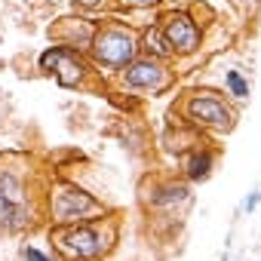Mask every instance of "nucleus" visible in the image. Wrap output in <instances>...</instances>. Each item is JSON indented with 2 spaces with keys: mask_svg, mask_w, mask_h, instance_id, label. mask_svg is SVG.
Segmentation results:
<instances>
[{
  "mask_svg": "<svg viewBox=\"0 0 261 261\" xmlns=\"http://www.w3.org/2000/svg\"><path fill=\"white\" fill-rule=\"evenodd\" d=\"M258 206H261V191H252V194H246V200H243V206H240V209H243L246 215H252Z\"/></svg>",
  "mask_w": 261,
  "mask_h": 261,
  "instance_id": "nucleus-19",
  "label": "nucleus"
},
{
  "mask_svg": "<svg viewBox=\"0 0 261 261\" xmlns=\"http://www.w3.org/2000/svg\"><path fill=\"white\" fill-rule=\"evenodd\" d=\"M95 28H98V19L71 13V16H59V19L46 28V34H49V43L68 46V49L86 56V49H89V43H92V37H95Z\"/></svg>",
  "mask_w": 261,
  "mask_h": 261,
  "instance_id": "nucleus-10",
  "label": "nucleus"
},
{
  "mask_svg": "<svg viewBox=\"0 0 261 261\" xmlns=\"http://www.w3.org/2000/svg\"><path fill=\"white\" fill-rule=\"evenodd\" d=\"M169 0H111V10L120 16H142V13H160Z\"/></svg>",
  "mask_w": 261,
  "mask_h": 261,
  "instance_id": "nucleus-15",
  "label": "nucleus"
},
{
  "mask_svg": "<svg viewBox=\"0 0 261 261\" xmlns=\"http://www.w3.org/2000/svg\"><path fill=\"white\" fill-rule=\"evenodd\" d=\"M203 142H206L203 133H197V129H191L188 123H181L178 117L169 114V123H166L163 136H160V145H163L166 154H172V157L178 160V157H185L191 148H197V145H203Z\"/></svg>",
  "mask_w": 261,
  "mask_h": 261,
  "instance_id": "nucleus-12",
  "label": "nucleus"
},
{
  "mask_svg": "<svg viewBox=\"0 0 261 261\" xmlns=\"http://www.w3.org/2000/svg\"><path fill=\"white\" fill-rule=\"evenodd\" d=\"M139 25L133 22H123L117 16H105L98 19L95 37L86 49V59L92 62V68L111 80L114 74H120L133 59H139Z\"/></svg>",
  "mask_w": 261,
  "mask_h": 261,
  "instance_id": "nucleus-6",
  "label": "nucleus"
},
{
  "mask_svg": "<svg viewBox=\"0 0 261 261\" xmlns=\"http://www.w3.org/2000/svg\"><path fill=\"white\" fill-rule=\"evenodd\" d=\"M111 83L126 95H151V98H157V95H166V92L175 89L178 71H175V62H157V59L139 56L120 74H114Z\"/></svg>",
  "mask_w": 261,
  "mask_h": 261,
  "instance_id": "nucleus-9",
  "label": "nucleus"
},
{
  "mask_svg": "<svg viewBox=\"0 0 261 261\" xmlns=\"http://www.w3.org/2000/svg\"><path fill=\"white\" fill-rule=\"evenodd\" d=\"M191 129L203 133L206 139L230 136L240 123V105L224 92L212 86H191L175 98V108L169 111Z\"/></svg>",
  "mask_w": 261,
  "mask_h": 261,
  "instance_id": "nucleus-4",
  "label": "nucleus"
},
{
  "mask_svg": "<svg viewBox=\"0 0 261 261\" xmlns=\"http://www.w3.org/2000/svg\"><path fill=\"white\" fill-rule=\"evenodd\" d=\"M19 258H22V261H59L53 252H46V249H40V246H34V243H22V246H19Z\"/></svg>",
  "mask_w": 261,
  "mask_h": 261,
  "instance_id": "nucleus-18",
  "label": "nucleus"
},
{
  "mask_svg": "<svg viewBox=\"0 0 261 261\" xmlns=\"http://www.w3.org/2000/svg\"><path fill=\"white\" fill-rule=\"evenodd\" d=\"M114 206L86 191L80 181L68 175H46L43 185V221L49 227H65V224H80V221H95L111 215Z\"/></svg>",
  "mask_w": 261,
  "mask_h": 261,
  "instance_id": "nucleus-5",
  "label": "nucleus"
},
{
  "mask_svg": "<svg viewBox=\"0 0 261 261\" xmlns=\"http://www.w3.org/2000/svg\"><path fill=\"white\" fill-rule=\"evenodd\" d=\"M218 157H221V151L212 145V139H206L203 145H197L185 157H178V175L188 185H203V181L212 178V172L218 166Z\"/></svg>",
  "mask_w": 261,
  "mask_h": 261,
  "instance_id": "nucleus-11",
  "label": "nucleus"
},
{
  "mask_svg": "<svg viewBox=\"0 0 261 261\" xmlns=\"http://www.w3.org/2000/svg\"><path fill=\"white\" fill-rule=\"evenodd\" d=\"M37 71L49 80H56L62 89H77V92H95L105 86V77L92 68V62L83 53H74L68 46L49 43L37 56Z\"/></svg>",
  "mask_w": 261,
  "mask_h": 261,
  "instance_id": "nucleus-7",
  "label": "nucleus"
},
{
  "mask_svg": "<svg viewBox=\"0 0 261 261\" xmlns=\"http://www.w3.org/2000/svg\"><path fill=\"white\" fill-rule=\"evenodd\" d=\"M194 203V185H188L178 172H145L139 181V206L151 227L166 233L169 240L181 230L185 212Z\"/></svg>",
  "mask_w": 261,
  "mask_h": 261,
  "instance_id": "nucleus-2",
  "label": "nucleus"
},
{
  "mask_svg": "<svg viewBox=\"0 0 261 261\" xmlns=\"http://www.w3.org/2000/svg\"><path fill=\"white\" fill-rule=\"evenodd\" d=\"M120 142H123V148H129L133 154H142V151H148V148H151L148 133H145L139 123H133L129 117H126V123H123V129H120Z\"/></svg>",
  "mask_w": 261,
  "mask_h": 261,
  "instance_id": "nucleus-14",
  "label": "nucleus"
},
{
  "mask_svg": "<svg viewBox=\"0 0 261 261\" xmlns=\"http://www.w3.org/2000/svg\"><path fill=\"white\" fill-rule=\"evenodd\" d=\"M46 240L59 261H108L120 246V209L95 221L49 227Z\"/></svg>",
  "mask_w": 261,
  "mask_h": 261,
  "instance_id": "nucleus-3",
  "label": "nucleus"
},
{
  "mask_svg": "<svg viewBox=\"0 0 261 261\" xmlns=\"http://www.w3.org/2000/svg\"><path fill=\"white\" fill-rule=\"evenodd\" d=\"M139 53L148 56V59H157V62H175L163 31L157 28V22H145L139 25Z\"/></svg>",
  "mask_w": 261,
  "mask_h": 261,
  "instance_id": "nucleus-13",
  "label": "nucleus"
},
{
  "mask_svg": "<svg viewBox=\"0 0 261 261\" xmlns=\"http://www.w3.org/2000/svg\"><path fill=\"white\" fill-rule=\"evenodd\" d=\"M227 4L233 10H240V13H252L255 7H261V0H227Z\"/></svg>",
  "mask_w": 261,
  "mask_h": 261,
  "instance_id": "nucleus-20",
  "label": "nucleus"
},
{
  "mask_svg": "<svg viewBox=\"0 0 261 261\" xmlns=\"http://www.w3.org/2000/svg\"><path fill=\"white\" fill-rule=\"evenodd\" d=\"M43 185L34 157L0 154V237H25L43 221Z\"/></svg>",
  "mask_w": 261,
  "mask_h": 261,
  "instance_id": "nucleus-1",
  "label": "nucleus"
},
{
  "mask_svg": "<svg viewBox=\"0 0 261 261\" xmlns=\"http://www.w3.org/2000/svg\"><path fill=\"white\" fill-rule=\"evenodd\" d=\"M157 28L163 31L175 65L178 62H191L206 49V22L194 13V7H163L157 13Z\"/></svg>",
  "mask_w": 261,
  "mask_h": 261,
  "instance_id": "nucleus-8",
  "label": "nucleus"
},
{
  "mask_svg": "<svg viewBox=\"0 0 261 261\" xmlns=\"http://www.w3.org/2000/svg\"><path fill=\"white\" fill-rule=\"evenodd\" d=\"M224 92L240 105V101H246L252 95V83H249V77L240 68H227L224 71Z\"/></svg>",
  "mask_w": 261,
  "mask_h": 261,
  "instance_id": "nucleus-16",
  "label": "nucleus"
},
{
  "mask_svg": "<svg viewBox=\"0 0 261 261\" xmlns=\"http://www.w3.org/2000/svg\"><path fill=\"white\" fill-rule=\"evenodd\" d=\"M71 10L80 16H108L111 13V0H71Z\"/></svg>",
  "mask_w": 261,
  "mask_h": 261,
  "instance_id": "nucleus-17",
  "label": "nucleus"
}]
</instances>
